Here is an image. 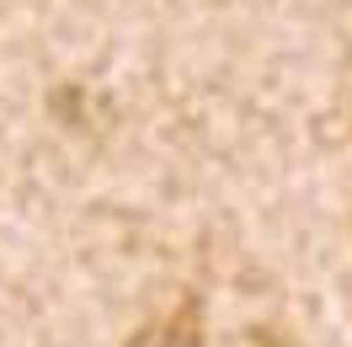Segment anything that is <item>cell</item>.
<instances>
[{
    "instance_id": "cell-1",
    "label": "cell",
    "mask_w": 352,
    "mask_h": 347,
    "mask_svg": "<svg viewBox=\"0 0 352 347\" xmlns=\"http://www.w3.org/2000/svg\"><path fill=\"white\" fill-rule=\"evenodd\" d=\"M123 347H208V342H203V310H198V299H182L171 315L144 321Z\"/></svg>"
},
{
    "instance_id": "cell-2",
    "label": "cell",
    "mask_w": 352,
    "mask_h": 347,
    "mask_svg": "<svg viewBox=\"0 0 352 347\" xmlns=\"http://www.w3.org/2000/svg\"><path fill=\"white\" fill-rule=\"evenodd\" d=\"M251 347H294V342L278 337V331H267V326H256V331H251Z\"/></svg>"
}]
</instances>
